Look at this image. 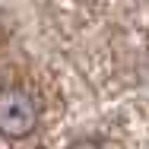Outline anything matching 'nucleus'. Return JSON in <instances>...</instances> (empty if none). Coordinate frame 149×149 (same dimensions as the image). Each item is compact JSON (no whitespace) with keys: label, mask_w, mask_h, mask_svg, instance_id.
<instances>
[{"label":"nucleus","mask_w":149,"mask_h":149,"mask_svg":"<svg viewBox=\"0 0 149 149\" xmlns=\"http://www.w3.org/2000/svg\"><path fill=\"white\" fill-rule=\"evenodd\" d=\"M38 127V105L26 89L6 86L0 89V133L10 140L29 136Z\"/></svg>","instance_id":"nucleus-1"},{"label":"nucleus","mask_w":149,"mask_h":149,"mask_svg":"<svg viewBox=\"0 0 149 149\" xmlns=\"http://www.w3.org/2000/svg\"><path fill=\"white\" fill-rule=\"evenodd\" d=\"M70 149H102V146H98L95 140H76V143H73Z\"/></svg>","instance_id":"nucleus-2"}]
</instances>
